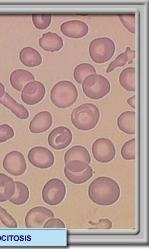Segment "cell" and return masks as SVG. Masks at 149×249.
<instances>
[{
	"mask_svg": "<svg viewBox=\"0 0 149 249\" xmlns=\"http://www.w3.org/2000/svg\"><path fill=\"white\" fill-rule=\"evenodd\" d=\"M121 191L116 181L108 177H99L90 184L88 195L92 202L107 207L116 203Z\"/></svg>",
	"mask_w": 149,
	"mask_h": 249,
	"instance_id": "6da1fadb",
	"label": "cell"
},
{
	"mask_svg": "<svg viewBox=\"0 0 149 249\" xmlns=\"http://www.w3.org/2000/svg\"><path fill=\"white\" fill-rule=\"evenodd\" d=\"M100 117L99 109L95 105L85 103L74 109L71 115V120L78 130L88 131L97 125Z\"/></svg>",
	"mask_w": 149,
	"mask_h": 249,
	"instance_id": "7a4b0ae2",
	"label": "cell"
},
{
	"mask_svg": "<svg viewBox=\"0 0 149 249\" xmlns=\"http://www.w3.org/2000/svg\"><path fill=\"white\" fill-rule=\"evenodd\" d=\"M78 91L74 83L68 80H62L52 88L50 98L56 107L61 109L71 107L77 100Z\"/></svg>",
	"mask_w": 149,
	"mask_h": 249,
	"instance_id": "3957f363",
	"label": "cell"
},
{
	"mask_svg": "<svg viewBox=\"0 0 149 249\" xmlns=\"http://www.w3.org/2000/svg\"><path fill=\"white\" fill-rule=\"evenodd\" d=\"M82 89L86 96L93 100H99L107 95L111 90L110 81L97 73L89 75L83 81Z\"/></svg>",
	"mask_w": 149,
	"mask_h": 249,
	"instance_id": "277c9868",
	"label": "cell"
},
{
	"mask_svg": "<svg viewBox=\"0 0 149 249\" xmlns=\"http://www.w3.org/2000/svg\"><path fill=\"white\" fill-rule=\"evenodd\" d=\"M116 51L114 41L107 37H98L91 42L89 55L96 64L106 63L112 58Z\"/></svg>",
	"mask_w": 149,
	"mask_h": 249,
	"instance_id": "5b68a950",
	"label": "cell"
},
{
	"mask_svg": "<svg viewBox=\"0 0 149 249\" xmlns=\"http://www.w3.org/2000/svg\"><path fill=\"white\" fill-rule=\"evenodd\" d=\"M66 167L71 172L77 173L84 171L91 162V157L87 148L81 145L72 147L64 156Z\"/></svg>",
	"mask_w": 149,
	"mask_h": 249,
	"instance_id": "8992f818",
	"label": "cell"
},
{
	"mask_svg": "<svg viewBox=\"0 0 149 249\" xmlns=\"http://www.w3.org/2000/svg\"><path fill=\"white\" fill-rule=\"evenodd\" d=\"M66 188L64 182L58 178L48 181L42 191L44 202L50 206L60 204L65 198Z\"/></svg>",
	"mask_w": 149,
	"mask_h": 249,
	"instance_id": "52a82bcc",
	"label": "cell"
},
{
	"mask_svg": "<svg viewBox=\"0 0 149 249\" xmlns=\"http://www.w3.org/2000/svg\"><path fill=\"white\" fill-rule=\"evenodd\" d=\"M28 160L37 168L47 169L54 165L55 157L54 153L43 146L33 147L28 153Z\"/></svg>",
	"mask_w": 149,
	"mask_h": 249,
	"instance_id": "ba28073f",
	"label": "cell"
},
{
	"mask_svg": "<svg viewBox=\"0 0 149 249\" xmlns=\"http://www.w3.org/2000/svg\"><path fill=\"white\" fill-rule=\"evenodd\" d=\"M94 159L101 163H108L116 156V147L113 142L107 138L96 140L92 146Z\"/></svg>",
	"mask_w": 149,
	"mask_h": 249,
	"instance_id": "9c48e42d",
	"label": "cell"
},
{
	"mask_svg": "<svg viewBox=\"0 0 149 249\" xmlns=\"http://www.w3.org/2000/svg\"><path fill=\"white\" fill-rule=\"evenodd\" d=\"M3 169L8 174L15 177L21 176L27 170V162L25 156L18 151L9 152L3 161Z\"/></svg>",
	"mask_w": 149,
	"mask_h": 249,
	"instance_id": "30bf717a",
	"label": "cell"
},
{
	"mask_svg": "<svg viewBox=\"0 0 149 249\" xmlns=\"http://www.w3.org/2000/svg\"><path fill=\"white\" fill-rule=\"evenodd\" d=\"M46 88L44 84L39 81L28 83L22 90V101L33 106L40 103L45 97Z\"/></svg>",
	"mask_w": 149,
	"mask_h": 249,
	"instance_id": "8fae6325",
	"label": "cell"
},
{
	"mask_svg": "<svg viewBox=\"0 0 149 249\" xmlns=\"http://www.w3.org/2000/svg\"><path fill=\"white\" fill-rule=\"evenodd\" d=\"M54 212L44 207H36L31 209L25 217V226L29 229L43 228L51 218L55 217Z\"/></svg>",
	"mask_w": 149,
	"mask_h": 249,
	"instance_id": "7c38bea8",
	"label": "cell"
},
{
	"mask_svg": "<svg viewBox=\"0 0 149 249\" xmlns=\"http://www.w3.org/2000/svg\"><path fill=\"white\" fill-rule=\"evenodd\" d=\"M73 140V135L69 128L59 126L54 129L48 136L49 146L56 150H62L68 147Z\"/></svg>",
	"mask_w": 149,
	"mask_h": 249,
	"instance_id": "4fadbf2b",
	"label": "cell"
},
{
	"mask_svg": "<svg viewBox=\"0 0 149 249\" xmlns=\"http://www.w3.org/2000/svg\"><path fill=\"white\" fill-rule=\"evenodd\" d=\"M60 31L67 37L78 39L87 36L89 28L87 24L82 21L71 20L61 24Z\"/></svg>",
	"mask_w": 149,
	"mask_h": 249,
	"instance_id": "5bb4252c",
	"label": "cell"
},
{
	"mask_svg": "<svg viewBox=\"0 0 149 249\" xmlns=\"http://www.w3.org/2000/svg\"><path fill=\"white\" fill-rule=\"evenodd\" d=\"M53 124L51 114L48 111H42L36 115L32 120L29 129L33 134H40L49 130Z\"/></svg>",
	"mask_w": 149,
	"mask_h": 249,
	"instance_id": "9a60e30c",
	"label": "cell"
},
{
	"mask_svg": "<svg viewBox=\"0 0 149 249\" xmlns=\"http://www.w3.org/2000/svg\"><path fill=\"white\" fill-rule=\"evenodd\" d=\"M39 46L46 52H58L64 47V41L56 33L49 32L43 35L39 41Z\"/></svg>",
	"mask_w": 149,
	"mask_h": 249,
	"instance_id": "2e32d148",
	"label": "cell"
},
{
	"mask_svg": "<svg viewBox=\"0 0 149 249\" xmlns=\"http://www.w3.org/2000/svg\"><path fill=\"white\" fill-rule=\"evenodd\" d=\"M0 104L11 110V112L19 119L26 120L30 116V113L27 109L22 105L17 102L16 100L7 92H5L3 97L0 99Z\"/></svg>",
	"mask_w": 149,
	"mask_h": 249,
	"instance_id": "e0dca14e",
	"label": "cell"
},
{
	"mask_svg": "<svg viewBox=\"0 0 149 249\" xmlns=\"http://www.w3.org/2000/svg\"><path fill=\"white\" fill-rule=\"evenodd\" d=\"M35 80V76L30 71L22 69L14 71L9 79L13 88L19 92H21L28 83Z\"/></svg>",
	"mask_w": 149,
	"mask_h": 249,
	"instance_id": "ac0fdd59",
	"label": "cell"
},
{
	"mask_svg": "<svg viewBox=\"0 0 149 249\" xmlns=\"http://www.w3.org/2000/svg\"><path fill=\"white\" fill-rule=\"evenodd\" d=\"M21 63L27 68H36L42 64V59L40 53L31 47L23 48L19 54Z\"/></svg>",
	"mask_w": 149,
	"mask_h": 249,
	"instance_id": "d6986e66",
	"label": "cell"
},
{
	"mask_svg": "<svg viewBox=\"0 0 149 249\" xmlns=\"http://www.w3.org/2000/svg\"><path fill=\"white\" fill-rule=\"evenodd\" d=\"M135 112L128 111L122 113L117 119L119 130L127 135H135Z\"/></svg>",
	"mask_w": 149,
	"mask_h": 249,
	"instance_id": "ffe728a7",
	"label": "cell"
},
{
	"mask_svg": "<svg viewBox=\"0 0 149 249\" xmlns=\"http://www.w3.org/2000/svg\"><path fill=\"white\" fill-rule=\"evenodd\" d=\"M15 190V181L7 175L0 173V202H6L10 199Z\"/></svg>",
	"mask_w": 149,
	"mask_h": 249,
	"instance_id": "44dd1931",
	"label": "cell"
},
{
	"mask_svg": "<svg viewBox=\"0 0 149 249\" xmlns=\"http://www.w3.org/2000/svg\"><path fill=\"white\" fill-rule=\"evenodd\" d=\"M135 57L136 51L128 47L126 51L120 54L116 59L111 62L107 70V73H110L116 68L124 66L127 62L129 65L132 64Z\"/></svg>",
	"mask_w": 149,
	"mask_h": 249,
	"instance_id": "7402d4cb",
	"label": "cell"
},
{
	"mask_svg": "<svg viewBox=\"0 0 149 249\" xmlns=\"http://www.w3.org/2000/svg\"><path fill=\"white\" fill-rule=\"evenodd\" d=\"M64 174L66 178L71 182L76 185L83 184L87 182L93 175V171L90 165L84 171L77 173L71 172L65 166L64 168Z\"/></svg>",
	"mask_w": 149,
	"mask_h": 249,
	"instance_id": "603a6c76",
	"label": "cell"
},
{
	"mask_svg": "<svg viewBox=\"0 0 149 249\" xmlns=\"http://www.w3.org/2000/svg\"><path fill=\"white\" fill-rule=\"evenodd\" d=\"M136 69L130 67L124 69L119 75V83L129 92H135Z\"/></svg>",
	"mask_w": 149,
	"mask_h": 249,
	"instance_id": "cb8c5ba5",
	"label": "cell"
},
{
	"mask_svg": "<svg viewBox=\"0 0 149 249\" xmlns=\"http://www.w3.org/2000/svg\"><path fill=\"white\" fill-rule=\"evenodd\" d=\"M16 190L13 197L8 201L16 205L25 204L30 198V192L28 186L21 181H15Z\"/></svg>",
	"mask_w": 149,
	"mask_h": 249,
	"instance_id": "d4e9b609",
	"label": "cell"
},
{
	"mask_svg": "<svg viewBox=\"0 0 149 249\" xmlns=\"http://www.w3.org/2000/svg\"><path fill=\"white\" fill-rule=\"evenodd\" d=\"M96 73L97 71L93 65L88 63H82L78 65L75 68L74 77L76 83L81 84L86 77Z\"/></svg>",
	"mask_w": 149,
	"mask_h": 249,
	"instance_id": "484cf974",
	"label": "cell"
},
{
	"mask_svg": "<svg viewBox=\"0 0 149 249\" xmlns=\"http://www.w3.org/2000/svg\"><path fill=\"white\" fill-rule=\"evenodd\" d=\"M32 21L34 26L37 30H45L49 28L52 22L51 14H33L32 16Z\"/></svg>",
	"mask_w": 149,
	"mask_h": 249,
	"instance_id": "4316f807",
	"label": "cell"
},
{
	"mask_svg": "<svg viewBox=\"0 0 149 249\" xmlns=\"http://www.w3.org/2000/svg\"><path fill=\"white\" fill-rule=\"evenodd\" d=\"M136 139L133 138L124 143L121 149L123 159L126 160H135Z\"/></svg>",
	"mask_w": 149,
	"mask_h": 249,
	"instance_id": "83f0119b",
	"label": "cell"
},
{
	"mask_svg": "<svg viewBox=\"0 0 149 249\" xmlns=\"http://www.w3.org/2000/svg\"><path fill=\"white\" fill-rule=\"evenodd\" d=\"M118 17L123 26L128 31L135 34L136 33V17L134 14H119Z\"/></svg>",
	"mask_w": 149,
	"mask_h": 249,
	"instance_id": "f1b7e54d",
	"label": "cell"
},
{
	"mask_svg": "<svg viewBox=\"0 0 149 249\" xmlns=\"http://www.w3.org/2000/svg\"><path fill=\"white\" fill-rule=\"evenodd\" d=\"M0 221L4 226L8 228L16 229L18 227L15 218L7 211L0 205Z\"/></svg>",
	"mask_w": 149,
	"mask_h": 249,
	"instance_id": "f546056e",
	"label": "cell"
},
{
	"mask_svg": "<svg viewBox=\"0 0 149 249\" xmlns=\"http://www.w3.org/2000/svg\"><path fill=\"white\" fill-rule=\"evenodd\" d=\"M15 135L13 128L8 124H0V143L11 140Z\"/></svg>",
	"mask_w": 149,
	"mask_h": 249,
	"instance_id": "4dcf8cb0",
	"label": "cell"
},
{
	"mask_svg": "<svg viewBox=\"0 0 149 249\" xmlns=\"http://www.w3.org/2000/svg\"><path fill=\"white\" fill-rule=\"evenodd\" d=\"M89 224L93 227L90 229L110 230L113 227L112 222L109 219H100L97 223L89 222Z\"/></svg>",
	"mask_w": 149,
	"mask_h": 249,
	"instance_id": "1f68e13d",
	"label": "cell"
},
{
	"mask_svg": "<svg viewBox=\"0 0 149 249\" xmlns=\"http://www.w3.org/2000/svg\"><path fill=\"white\" fill-rule=\"evenodd\" d=\"M66 228L63 221L58 218H51L48 219L43 228Z\"/></svg>",
	"mask_w": 149,
	"mask_h": 249,
	"instance_id": "d6a6232c",
	"label": "cell"
},
{
	"mask_svg": "<svg viewBox=\"0 0 149 249\" xmlns=\"http://www.w3.org/2000/svg\"><path fill=\"white\" fill-rule=\"evenodd\" d=\"M136 96L135 95H133V96L131 98H129L127 100L128 104L132 108H136V103H135Z\"/></svg>",
	"mask_w": 149,
	"mask_h": 249,
	"instance_id": "836d02e7",
	"label": "cell"
},
{
	"mask_svg": "<svg viewBox=\"0 0 149 249\" xmlns=\"http://www.w3.org/2000/svg\"><path fill=\"white\" fill-rule=\"evenodd\" d=\"M5 94V87L3 84L0 81V99L3 97Z\"/></svg>",
	"mask_w": 149,
	"mask_h": 249,
	"instance_id": "e575fe53",
	"label": "cell"
}]
</instances>
